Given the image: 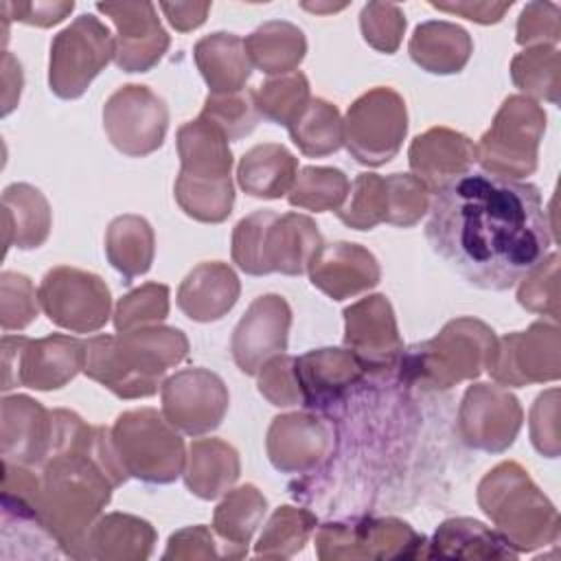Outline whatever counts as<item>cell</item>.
I'll use <instances>...</instances> for the list:
<instances>
[{"label":"cell","mask_w":561,"mask_h":561,"mask_svg":"<svg viewBox=\"0 0 561 561\" xmlns=\"http://www.w3.org/2000/svg\"><path fill=\"white\" fill-rule=\"evenodd\" d=\"M541 193L530 182L465 173L430 202L425 237L469 285L504 291L528 276L552 245Z\"/></svg>","instance_id":"1"},{"label":"cell","mask_w":561,"mask_h":561,"mask_svg":"<svg viewBox=\"0 0 561 561\" xmlns=\"http://www.w3.org/2000/svg\"><path fill=\"white\" fill-rule=\"evenodd\" d=\"M186 353L188 342L180 329L138 327L85 340L83 373L121 399H140L156 394L160 377Z\"/></svg>","instance_id":"2"},{"label":"cell","mask_w":561,"mask_h":561,"mask_svg":"<svg viewBox=\"0 0 561 561\" xmlns=\"http://www.w3.org/2000/svg\"><path fill=\"white\" fill-rule=\"evenodd\" d=\"M178 151L182 162L175 180L178 204L197 221H224L234 202L226 134L204 118L184 123L178 129Z\"/></svg>","instance_id":"3"},{"label":"cell","mask_w":561,"mask_h":561,"mask_svg":"<svg viewBox=\"0 0 561 561\" xmlns=\"http://www.w3.org/2000/svg\"><path fill=\"white\" fill-rule=\"evenodd\" d=\"M320 245L318 226L307 215H278L270 208L243 217L232 232V259L252 276L302 274Z\"/></svg>","instance_id":"4"},{"label":"cell","mask_w":561,"mask_h":561,"mask_svg":"<svg viewBox=\"0 0 561 561\" xmlns=\"http://www.w3.org/2000/svg\"><path fill=\"white\" fill-rule=\"evenodd\" d=\"M478 502L517 552L546 546L559 535L554 506L515 462H502L484 476Z\"/></svg>","instance_id":"5"},{"label":"cell","mask_w":561,"mask_h":561,"mask_svg":"<svg viewBox=\"0 0 561 561\" xmlns=\"http://www.w3.org/2000/svg\"><path fill=\"white\" fill-rule=\"evenodd\" d=\"M495 344L497 340L484 322L451 320L434 340L401 353V379L425 388H449L489 368Z\"/></svg>","instance_id":"6"},{"label":"cell","mask_w":561,"mask_h":561,"mask_svg":"<svg viewBox=\"0 0 561 561\" xmlns=\"http://www.w3.org/2000/svg\"><path fill=\"white\" fill-rule=\"evenodd\" d=\"M112 438L125 471L142 482L169 484L184 469V443L175 427L151 408L116 419Z\"/></svg>","instance_id":"7"},{"label":"cell","mask_w":561,"mask_h":561,"mask_svg":"<svg viewBox=\"0 0 561 561\" xmlns=\"http://www.w3.org/2000/svg\"><path fill=\"white\" fill-rule=\"evenodd\" d=\"M546 129L543 110L528 96H508L476 147V160L500 178H522L537 167V147Z\"/></svg>","instance_id":"8"},{"label":"cell","mask_w":561,"mask_h":561,"mask_svg":"<svg viewBox=\"0 0 561 561\" xmlns=\"http://www.w3.org/2000/svg\"><path fill=\"white\" fill-rule=\"evenodd\" d=\"M116 37L92 13H81L50 44L48 85L59 99H79L114 59Z\"/></svg>","instance_id":"9"},{"label":"cell","mask_w":561,"mask_h":561,"mask_svg":"<svg viewBox=\"0 0 561 561\" xmlns=\"http://www.w3.org/2000/svg\"><path fill=\"white\" fill-rule=\"evenodd\" d=\"M85 362V342L70 335H46L31 340L24 335L2 337V390L26 386L35 390H57L66 386Z\"/></svg>","instance_id":"10"},{"label":"cell","mask_w":561,"mask_h":561,"mask_svg":"<svg viewBox=\"0 0 561 561\" xmlns=\"http://www.w3.org/2000/svg\"><path fill=\"white\" fill-rule=\"evenodd\" d=\"M408 114L403 99L390 88L362 94L346 112L342 138L348 153L370 167L392 160L405 138Z\"/></svg>","instance_id":"11"},{"label":"cell","mask_w":561,"mask_h":561,"mask_svg":"<svg viewBox=\"0 0 561 561\" xmlns=\"http://www.w3.org/2000/svg\"><path fill=\"white\" fill-rule=\"evenodd\" d=\"M48 320L72 333L99 331L110 318V289L101 276L59 265L46 272L37 289Z\"/></svg>","instance_id":"12"},{"label":"cell","mask_w":561,"mask_h":561,"mask_svg":"<svg viewBox=\"0 0 561 561\" xmlns=\"http://www.w3.org/2000/svg\"><path fill=\"white\" fill-rule=\"evenodd\" d=\"M103 127L110 142L121 153L142 158L162 147L169 127V110L147 85L129 83L107 99Z\"/></svg>","instance_id":"13"},{"label":"cell","mask_w":561,"mask_h":561,"mask_svg":"<svg viewBox=\"0 0 561 561\" xmlns=\"http://www.w3.org/2000/svg\"><path fill=\"white\" fill-rule=\"evenodd\" d=\"M425 537L394 517L329 522L316 537L320 559L333 557H425Z\"/></svg>","instance_id":"14"},{"label":"cell","mask_w":561,"mask_h":561,"mask_svg":"<svg viewBox=\"0 0 561 561\" xmlns=\"http://www.w3.org/2000/svg\"><path fill=\"white\" fill-rule=\"evenodd\" d=\"M226 410V383L206 368L180 370L162 383V414L188 436H202L219 427Z\"/></svg>","instance_id":"15"},{"label":"cell","mask_w":561,"mask_h":561,"mask_svg":"<svg viewBox=\"0 0 561 561\" xmlns=\"http://www.w3.org/2000/svg\"><path fill=\"white\" fill-rule=\"evenodd\" d=\"M554 324L535 322L528 331L504 335L495 344L489 373L504 386H526L559 377V335Z\"/></svg>","instance_id":"16"},{"label":"cell","mask_w":561,"mask_h":561,"mask_svg":"<svg viewBox=\"0 0 561 561\" xmlns=\"http://www.w3.org/2000/svg\"><path fill=\"white\" fill-rule=\"evenodd\" d=\"M522 425L517 399L497 386H469L460 408L458 432L469 447L482 451H504L513 445Z\"/></svg>","instance_id":"17"},{"label":"cell","mask_w":561,"mask_h":561,"mask_svg":"<svg viewBox=\"0 0 561 561\" xmlns=\"http://www.w3.org/2000/svg\"><path fill=\"white\" fill-rule=\"evenodd\" d=\"M344 344L364 370L379 373L397 364L403 353L397 322L386 296H368L344 309Z\"/></svg>","instance_id":"18"},{"label":"cell","mask_w":561,"mask_h":561,"mask_svg":"<svg viewBox=\"0 0 561 561\" xmlns=\"http://www.w3.org/2000/svg\"><path fill=\"white\" fill-rule=\"evenodd\" d=\"M291 324V309L283 296H259L232 335V357L241 373L256 375L261 366L287 348V331Z\"/></svg>","instance_id":"19"},{"label":"cell","mask_w":561,"mask_h":561,"mask_svg":"<svg viewBox=\"0 0 561 561\" xmlns=\"http://www.w3.org/2000/svg\"><path fill=\"white\" fill-rule=\"evenodd\" d=\"M96 9L116 24L114 61L125 72L151 70L169 48V35L160 26L151 2H118L96 4Z\"/></svg>","instance_id":"20"},{"label":"cell","mask_w":561,"mask_h":561,"mask_svg":"<svg viewBox=\"0 0 561 561\" xmlns=\"http://www.w3.org/2000/svg\"><path fill=\"white\" fill-rule=\"evenodd\" d=\"M311 285L333 300H344L379 283L377 259L357 243H322L309 263Z\"/></svg>","instance_id":"21"},{"label":"cell","mask_w":561,"mask_h":561,"mask_svg":"<svg viewBox=\"0 0 561 561\" xmlns=\"http://www.w3.org/2000/svg\"><path fill=\"white\" fill-rule=\"evenodd\" d=\"M364 368L351 351L320 348L296 357V377L302 405L329 410L364 377Z\"/></svg>","instance_id":"22"},{"label":"cell","mask_w":561,"mask_h":561,"mask_svg":"<svg viewBox=\"0 0 561 561\" xmlns=\"http://www.w3.org/2000/svg\"><path fill=\"white\" fill-rule=\"evenodd\" d=\"M53 443V412L28 397L2 401V458L9 462L42 467Z\"/></svg>","instance_id":"23"},{"label":"cell","mask_w":561,"mask_h":561,"mask_svg":"<svg viewBox=\"0 0 561 561\" xmlns=\"http://www.w3.org/2000/svg\"><path fill=\"white\" fill-rule=\"evenodd\" d=\"M473 162L476 145L467 136L445 127H434L416 136L410 147V167L430 193L469 173Z\"/></svg>","instance_id":"24"},{"label":"cell","mask_w":561,"mask_h":561,"mask_svg":"<svg viewBox=\"0 0 561 561\" xmlns=\"http://www.w3.org/2000/svg\"><path fill=\"white\" fill-rule=\"evenodd\" d=\"M324 423L309 414L276 416L267 432V454L278 471H307L327 456Z\"/></svg>","instance_id":"25"},{"label":"cell","mask_w":561,"mask_h":561,"mask_svg":"<svg viewBox=\"0 0 561 561\" xmlns=\"http://www.w3.org/2000/svg\"><path fill=\"white\" fill-rule=\"evenodd\" d=\"M239 298V278L221 261L199 263L178 289V307L195 322L224 318Z\"/></svg>","instance_id":"26"},{"label":"cell","mask_w":561,"mask_h":561,"mask_svg":"<svg viewBox=\"0 0 561 561\" xmlns=\"http://www.w3.org/2000/svg\"><path fill=\"white\" fill-rule=\"evenodd\" d=\"M195 61L210 94H232L243 90L252 72L245 39L234 33H213L197 42Z\"/></svg>","instance_id":"27"},{"label":"cell","mask_w":561,"mask_h":561,"mask_svg":"<svg viewBox=\"0 0 561 561\" xmlns=\"http://www.w3.org/2000/svg\"><path fill=\"white\" fill-rule=\"evenodd\" d=\"M298 160L276 142L256 145L243 153L237 178L239 186L252 195L263 199H278L291 191L296 180Z\"/></svg>","instance_id":"28"},{"label":"cell","mask_w":561,"mask_h":561,"mask_svg":"<svg viewBox=\"0 0 561 561\" xmlns=\"http://www.w3.org/2000/svg\"><path fill=\"white\" fill-rule=\"evenodd\" d=\"M427 557H465V559H515L519 552L495 530L478 519L454 517L438 526Z\"/></svg>","instance_id":"29"},{"label":"cell","mask_w":561,"mask_h":561,"mask_svg":"<svg viewBox=\"0 0 561 561\" xmlns=\"http://www.w3.org/2000/svg\"><path fill=\"white\" fill-rule=\"evenodd\" d=\"M471 50L469 33L449 22L419 24L410 39V57L434 75L460 72Z\"/></svg>","instance_id":"30"},{"label":"cell","mask_w":561,"mask_h":561,"mask_svg":"<svg viewBox=\"0 0 561 561\" xmlns=\"http://www.w3.org/2000/svg\"><path fill=\"white\" fill-rule=\"evenodd\" d=\"M239 478L237 451L219 438L193 440L184 482L202 500H215L226 493Z\"/></svg>","instance_id":"31"},{"label":"cell","mask_w":561,"mask_h":561,"mask_svg":"<svg viewBox=\"0 0 561 561\" xmlns=\"http://www.w3.org/2000/svg\"><path fill=\"white\" fill-rule=\"evenodd\" d=\"M7 248H39L50 230V208L39 188L31 184H11L2 193Z\"/></svg>","instance_id":"32"},{"label":"cell","mask_w":561,"mask_h":561,"mask_svg":"<svg viewBox=\"0 0 561 561\" xmlns=\"http://www.w3.org/2000/svg\"><path fill=\"white\" fill-rule=\"evenodd\" d=\"M156 533L149 522L112 513L99 519L88 535V559H147Z\"/></svg>","instance_id":"33"},{"label":"cell","mask_w":561,"mask_h":561,"mask_svg":"<svg viewBox=\"0 0 561 561\" xmlns=\"http://www.w3.org/2000/svg\"><path fill=\"white\" fill-rule=\"evenodd\" d=\"M267 508L256 486L245 484L228 493L215 511V530L224 539L221 557L239 559L248 552V543Z\"/></svg>","instance_id":"34"},{"label":"cell","mask_w":561,"mask_h":561,"mask_svg":"<svg viewBox=\"0 0 561 561\" xmlns=\"http://www.w3.org/2000/svg\"><path fill=\"white\" fill-rule=\"evenodd\" d=\"M105 252L125 283L149 272L153 261V230L149 221L138 215L116 217L105 232Z\"/></svg>","instance_id":"35"},{"label":"cell","mask_w":561,"mask_h":561,"mask_svg":"<svg viewBox=\"0 0 561 561\" xmlns=\"http://www.w3.org/2000/svg\"><path fill=\"white\" fill-rule=\"evenodd\" d=\"M245 50L252 66L267 75L294 72L302 61L307 42L298 26L289 22H267L245 37Z\"/></svg>","instance_id":"36"},{"label":"cell","mask_w":561,"mask_h":561,"mask_svg":"<svg viewBox=\"0 0 561 561\" xmlns=\"http://www.w3.org/2000/svg\"><path fill=\"white\" fill-rule=\"evenodd\" d=\"M287 129L294 145H298V149L311 158L329 156L344 142L337 107L324 99H309Z\"/></svg>","instance_id":"37"},{"label":"cell","mask_w":561,"mask_h":561,"mask_svg":"<svg viewBox=\"0 0 561 561\" xmlns=\"http://www.w3.org/2000/svg\"><path fill=\"white\" fill-rule=\"evenodd\" d=\"M348 191L351 182L340 169L305 167L300 169L287 199L291 206L322 213L337 210L344 204Z\"/></svg>","instance_id":"38"},{"label":"cell","mask_w":561,"mask_h":561,"mask_svg":"<svg viewBox=\"0 0 561 561\" xmlns=\"http://www.w3.org/2000/svg\"><path fill=\"white\" fill-rule=\"evenodd\" d=\"M316 517L309 511L280 506L270 517L263 535L256 543L259 557H291L302 550L307 537L316 528Z\"/></svg>","instance_id":"39"},{"label":"cell","mask_w":561,"mask_h":561,"mask_svg":"<svg viewBox=\"0 0 561 561\" xmlns=\"http://www.w3.org/2000/svg\"><path fill=\"white\" fill-rule=\"evenodd\" d=\"M199 118L213 123L228 140L248 136L263 118L256 103V90H239L232 94H208Z\"/></svg>","instance_id":"40"},{"label":"cell","mask_w":561,"mask_h":561,"mask_svg":"<svg viewBox=\"0 0 561 561\" xmlns=\"http://www.w3.org/2000/svg\"><path fill=\"white\" fill-rule=\"evenodd\" d=\"M256 103L263 118L289 127V123L309 103L307 77L294 70L280 79H270L261 83L256 90Z\"/></svg>","instance_id":"41"},{"label":"cell","mask_w":561,"mask_h":561,"mask_svg":"<svg viewBox=\"0 0 561 561\" xmlns=\"http://www.w3.org/2000/svg\"><path fill=\"white\" fill-rule=\"evenodd\" d=\"M348 193V202L335 210L346 226L370 230L379 221H386V178L377 173H359Z\"/></svg>","instance_id":"42"},{"label":"cell","mask_w":561,"mask_h":561,"mask_svg":"<svg viewBox=\"0 0 561 561\" xmlns=\"http://www.w3.org/2000/svg\"><path fill=\"white\" fill-rule=\"evenodd\" d=\"M169 313V287L160 283H145L125 294L114 311L116 331H131L164 320Z\"/></svg>","instance_id":"43"},{"label":"cell","mask_w":561,"mask_h":561,"mask_svg":"<svg viewBox=\"0 0 561 561\" xmlns=\"http://www.w3.org/2000/svg\"><path fill=\"white\" fill-rule=\"evenodd\" d=\"M513 81L535 96H543L557 103V85H559V50L537 46L524 50L513 59Z\"/></svg>","instance_id":"44"},{"label":"cell","mask_w":561,"mask_h":561,"mask_svg":"<svg viewBox=\"0 0 561 561\" xmlns=\"http://www.w3.org/2000/svg\"><path fill=\"white\" fill-rule=\"evenodd\" d=\"M430 210V188L408 173L386 178V224L414 226Z\"/></svg>","instance_id":"45"},{"label":"cell","mask_w":561,"mask_h":561,"mask_svg":"<svg viewBox=\"0 0 561 561\" xmlns=\"http://www.w3.org/2000/svg\"><path fill=\"white\" fill-rule=\"evenodd\" d=\"M0 322L4 331L24 329L37 318V294L24 274L2 272L0 276Z\"/></svg>","instance_id":"46"},{"label":"cell","mask_w":561,"mask_h":561,"mask_svg":"<svg viewBox=\"0 0 561 561\" xmlns=\"http://www.w3.org/2000/svg\"><path fill=\"white\" fill-rule=\"evenodd\" d=\"M362 33L364 39L381 50V53H394L399 42H401V33L405 28V18L399 11L397 4H383V2H370L362 9Z\"/></svg>","instance_id":"47"},{"label":"cell","mask_w":561,"mask_h":561,"mask_svg":"<svg viewBox=\"0 0 561 561\" xmlns=\"http://www.w3.org/2000/svg\"><path fill=\"white\" fill-rule=\"evenodd\" d=\"M256 375H259V392L272 405L302 403V392L296 377V357L274 355L261 366Z\"/></svg>","instance_id":"48"},{"label":"cell","mask_w":561,"mask_h":561,"mask_svg":"<svg viewBox=\"0 0 561 561\" xmlns=\"http://www.w3.org/2000/svg\"><path fill=\"white\" fill-rule=\"evenodd\" d=\"M4 7L11 9L13 18L24 24L53 26L75 9V2H18V4H4Z\"/></svg>","instance_id":"49"},{"label":"cell","mask_w":561,"mask_h":561,"mask_svg":"<svg viewBox=\"0 0 561 561\" xmlns=\"http://www.w3.org/2000/svg\"><path fill=\"white\" fill-rule=\"evenodd\" d=\"M432 7L440 9V11H449V13H460L467 20L480 22V24H491V22H500L504 11L511 7V2H456V4H443V2H432Z\"/></svg>","instance_id":"50"},{"label":"cell","mask_w":561,"mask_h":561,"mask_svg":"<svg viewBox=\"0 0 561 561\" xmlns=\"http://www.w3.org/2000/svg\"><path fill=\"white\" fill-rule=\"evenodd\" d=\"M160 7L169 15V22L178 31H191V28L199 26L206 20V13L210 9L208 2H175V4L162 2Z\"/></svg>","instance_id":"51"},{"label":"cell","mask_w":561,"mask_h":561,"mask_svg":"<svg viewBox=\"0 0 561 561\" xmlns=\"http://www.w3.org/2000/svg\"><path fill=\"white\" fill-rule=\"evenodd\" d=\"M546 26H548L550 31H557V33H559L557 18H548V20H543V15H533V13H530V9L526 7V9L522 11L519 24H517V44L526 46V44H533V42H541V39H546V35L554 42L557 37H554V35H550V33L546 31Z\"/></svg>","instance_id":"52"}]
</instances>
